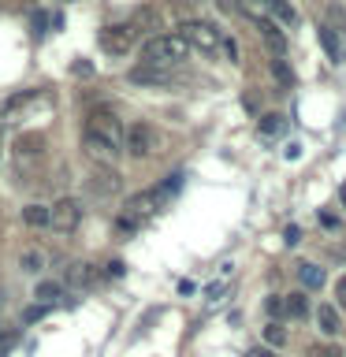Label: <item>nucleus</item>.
Listing matches in <instances>:
<instances>
[{
  "label": "nucleus",
  "instance_id": "nucleus-1",
  "mask_svg": "<svg viewBox=\"0 0 346 357\" xmlns=\"http://www.w3.org/2000/svg\"><path fill=\"white\" fill-rule=\"evenodd\" d=\"M190 45L183 41V33H156L142 45V63L145 67H160V71H172L175 63L186 60Z\"/></svg>",
  "mask_w": 346,
  "mask_h": 357
},
{
  "label": "nucleus",
  "instance_id": "nucleus-2",
  "mask_svg": "<svg viewBox=\"0 0 346 357\" xmlns=\"http://www.w3.org/2000/svg\"><path fill=\"white\" fill-rule=\"evenodd\" d=\"M86 134H93V138H100L105 145H112V149H127V130H123L119 116L112 108H93L86 119Z\"/></svg>",
  "mask_w": 346,
  "mask_h": 357
},
{
  "label": "nucleus",
  "instance_id": "nucleus-3",
  "mask_svg": "<svg viewBox=\"0 0 346 357\" xmlns=\"http://www.w3.org/2000/svg\"><path fill=\"white\" fill-rule=\"evenodd\" d=\"M179 30H183V41H186V45H194V49H201V52H216L220 45H223V33L212 26V22L186 19Z\"/></svg>",
  "mask_w": 346,
  "mask_h": 357
},
{
  "label": "nucleus",
  "instance_id": "nucleus-4",
  "mask_svg": "<svg viewBox=\"0 0 346 357\" xmlns=\"http://www.w3.org/2000/svg\"><path fill=\"white\" fill-rule=\"evenodd\" d=\"M156 145H160V138H156V130L149 127V123H130L127 127V153L134 156V160L153 156Z\"/></svg>",
  "mask_w": 346,
  "mask_h": 357
},
{
  "label": "nucleus",
  "instance_id": "nucleus-5",
  "mask_svg": "<svg viewBox=\"0 0 346 357\" xmlns=\"http://www.w3.org/2000/svg\"><path fill=\"white\" fill-rule=\"evenodd\" d=\"M138 38V30H134V22H116V26H105L100 30V49L112 52V56H123L134 45Z\"/></svg>",
  "mask_w": 346,
  "mask_h": 357
},
{
  "label": "nucleus",
  "instance_id": "nucleus-6",
  "mask_svg": "<svg viewBox=\"0 0 346 357\" xmlns=\"http://www.w3.org/2000/svg\"><path fill=\"white\" fill-rule=\"evenodd\" d=\"M78 223H82V205H78L75 197H60L52 205V231L60 234H71Z\"/></svg>",
  "mask_w": 346,
  "mask_h": 357
},
{
  "label": "nucleus",
  "instance_id": "nucleus-7",
  "mask_svg": "<svg viewBox=\"0 0 346 357\" xmlns=\"http://www.w3.org/2000/svg\"><path fill=\"white\" fill-rule=\"evenodd\" d=\"M164 201H167V197L160 194V190H145V194H134V197L127 201V216H130V220H145V216H153V212L160 208Z\"/></svg>",
  "mask_w": 346,
  "mask_h": 357
},
{
  "label": "nucleus",
  "instance_id": "nucleus-8",
  "mask_svg": "<svg viewBox=\"0 0 346 357\" xmlns=\"http://www.w3.org/2000/svg\"><path fill=\"white\" fill-rule=\"evenodd\" d=\"M45 156V138L41 134H19L15 138V160L19 164H33Z\"/></svg>",
  "mask_w": 346,
  "mask_h": 357
},
{
  "label": "nucleus",
  "instance_id": "nucleus-9",
  "mask_svg": "<svg viewBox=\"0 0 346 357\" xmlns=\"http://www.w3.org/2000/svg\"><path fill=\"white\" fill-rule=\"evenodd\" d=\"M320 45H324V52H328L335 63H346V30L320 26Z\"/></svg>",
  "mask_w": 346,
  "mask_h": 357
},
{
  "label": "nucleus",
  "instance_id": "nucleus-10",
  "mask_svg": "<svg viewBox=\"0 0 346 357\" xmlns=\"http://www.w3.org/2000/svg\"><path fill=\"white\" fill-rule=\"evenodd\" d=\"M82 149H86L89 160H97L100 167H112L119 156V149H112V145H105L100 138H93V134H82Z\"/></svg>",
  "mask_w": 346,
  "mask_h": 357
},
{
  "label": "nucleus",
  "instance_id": "nucleus-11",
  "mask_svg": "<svg viewBox=\"0 0 346 357\" xmlns=\"http://www.w3.org/2000/svg\"><path fill=\"white\" fill-rule=\"evenodd\" d=\"M89 190H93V194H116L119 190V172L116 167H97L93 178H89Z\"/></svg>",
  "mask_w": 346,
  "mask_h": 357
},
{
  "label": "nucleus",
  "instance_id": "nucleus-12",
  "mask_svg": "<svg viewBox=\"0 0 346 357\" xmlns=\"http://www.w3.org/2000/svg\"><path fill=\"white\" fill-rule=\"evenodd\" d=\"M67 283H71L75 290H86V287H93L97 283V268L93 264H86V261H78L67 268Z\"/></svg>",
  "mask_w": 346,
  "mask_h": 357
},
{
  "label": "nucleus",
  "instance_id": "nucleus-13",
  "mask_svg": "<svg viewBox=\"0 0 346 357\" xmlns=\"http://www.w3.org/2000/svg\"><path fill=\"white\" fill-rule=\"evenodd\" d=\"M130 82H149V86H164L172 82V71H160V67H134L130 71Z\"/></svg>",
  "mask_w": 346,
  "mask_h": 357
},
{
  "label": "nucleus",
  "instance_id": "nucleus-14",
  "mask_svg": "<svg viewBox=\"0 0 346 357\" xmlns=\"http://www.w3.org/2000/svg\"><path fill=\"white\" fill-rule=\"evenodd\" d=\"M317 324H320L324 335H339L343 331V320H339V312H335V305H320L317 309Z\"/></svg>",
  "mask_w": 346,
  "mask_h": 357
},
{
  "label": "nucleus",
  "instance_id": "nucleus-15",
  "mask_svg": "<svg viewBox=\"0 0 346 357\" xmlns=\"http://www.w3.org/2000/svg\"><path fill=\"white\" fill-rule=\"evenodd\" d=\"M298 283L306 290H320L324 287V268L317 264H298Z\"/></svg>",
  "mask_w": 346,
  "mask_h": 357
},
{
  "label": "nucleus",
  "instance_id": "nucleus-16",
  "mask_svg": "<svg viewBox=\"0 0 346 357\" xmlns=\"http://www.w3.org/2000/svg\"><path fill=\"white\" fill-rule=\"evenodd\" d=\"M239 8L246 11V15H250L257 26H261V22H272V11H268V0H239Z\"/></svg>",
  "mask_w": 346,
  "mask_h": 357
},
{
  "label": "nucleus",
  "instance_id": "nucleus-17",
  "mask_svg": "<svg viewBox=\"0 0 346 357\" xmlns=\"http://www.w3.org/2000/svg\"><path fill=\"white\" fill-rule=\"evenodd\" d=\"M22 220H27L30 227H52V208H45V205H27V208H22Z\"/></svg>",
  "mask_w": 346,
  "mask_h": 357
},
{
  "label": "nucleus",
  "instance_id": "nucleus-18",
  "mask_svg": "<svg viewBox=\"0 0 346 357\" xmlns=\"http://www.w3.org/2000/svg\"><path fill=\"white\" fill-rule=\"evenodd\" d=\"M33 298H38V305L49 309L63 298V290H60V283H49V279H45V283H38V290H33Z\"/></svg>",
  "mask_w": 346,
  "mask_h": 357
},
{
  "label": "nucleus",
  "instance_id": "nucleus-19",
  "mask_svg": "<svg viewBox=\"0 0 346 357\" xmlns=\"http://www.w3.org/2000/svg\"><path fill=\"white\" fill-rule=\"evenodd\" d=\"M268 11H272V19H279V26H294L298 22L294 8H290L287 0H268Z\"/></svg>",
  "mask_w": 346,
  "mask_h": 357
},
{
  "label": "nucleus",
  "instance_id": "nucleus-20",
  "mask_svg": "<svg viewBox=\"0 0 346 357\" xmlns=\"http://www.w3.org/2000/svg\"><path fill=\"white\" fill-rule=\"evenodd\" d=\"M261 38H264V45H268L272 52H283V49H287V38L279 33L276 22H261Z\"/></svg>",
  "mask_w": 346,
  "mask_h": 357
},
{
  "label": "nucleus",
  "instance_id": "nucleus-21",
  "mask_svg": "<svg viewBox=\"0 0 346 357\" xmlns=\"http://www.w3.org/2000/svg\"><path fill=\"white\" fill-rule=\"evenodd\" d=\"M19 268H22L27 275H38L41 268H45V253H41V250H27V253L19 257Z\"/></svg>",
  "mask_w": 346,
  "mask_h": 357
},
{
  "label": "nucleus",
  "instance_id": "nucleus-22",
  "mask_svg": "<svg viewBox=\"0 0 346 357\" xmlns=\"http://www.w3.org/2000/svg\"><path fill=\"white\" fill-rule=\"evenodd\" d=\"M309 312V298H306V290H298V294H287V317H306Z\"/></svg>",
  "mask_w": 346,
  "mask_h": 357
},
{
  "label": "nucleus",
  "instance_id": "nucleus-23",
  "mask_svg": "<svg viewBox=\"0 0 346 357\" xmlns=\"http://www.w3.org/2000/svg\"><path fill=\"white\" fill-rule=\"evenodd\" d=\"M283 130H287L283 116H261V134H264V138H279Z\"/></svg>",
  "mask_w": 346,
  "mask_h": 357
},
{
  "label": "nucleus",
  "instance_id": "nucleus-24",
  "mask_svg": "<svg viewBox=\"0 0 346 357\" xmlns=\"http://www.w3.org/2000/svg\"><path fill=\"white\" fill-rule=\"evenodd\" d=\"M264 342H268V346H283V342H287V331H283V328H279V324L272 320V324L264 328Z\"/></svg>",
  "mask_w": 346,
  "mask_h": 357
},
{
  "label": "nucleus",
  "instance_id": "nucleus-25",
  "mask_svg": "<svg viewBox=\"0 0 346 357\" xmlns=\"http://www.w3.org/2000/svg\"><path fill=\"white\" fill-rule=\"evenodd\" d=\"M272 75H276L283 86H290V82H294V75H290V67H287L283 60H272Z\"/></svg>",
  "mask_w": 346,
  "mask_h": 357
},
{
  "label": "nucleus",
  "instance_id": "nucleus-26",
  "mask_svg": "<svg viewBox=\"0 0 346 357\" xmlns=\"http://www.w3.org/2000/svg\"><path fill=\"white\" fill-rule=\"evenodd\" d=\"M264 309L272 312V317H283V312H287V298H268Z\"/></svg>",
  "mask_w": 346,
  "mask_h": 357
},
{
  "label": "nucleus",
  "instance_id": "nucleus-27",
  "mask_svg": "<svg viewBox=\"0 0 346 357\" xmlns=\"http://www.w3.org/2000/svg\"><path fill=\"white\" fill-rule=\"evenodd\" d=\"M298 238H301V231L294 227V223H290V227L283 231V242H287V245H298Z\"/></svg>",
  "mask_w": 346,
  "mask_h": 357
},
{
  "label": "nucleus",
  "instance_id": "nucleus-28",
  "mask_svg": "<svg viewBox=\"0 0 346 357\" xmlns=\"http://www.w3.org/2000/svg\"><path fill=\"white\" fill-rule=\"evenodd\" d=\"M335 301H339V305L346 309V275L339 279V283H335Z\"/></svg>",
  "mask_w": 346,
  "mask_h": 357
},
{
  "label": "nucleus",
  "instance_id": "nucleus-29",
  "mask_svg": "<svg viewBox=\"0 0 346 357\" xmlns=\"http://www.w3.org/2000/svg\"><path fill=\"white\" fill-rule=\"evenodd\" d=\"M320 223H324V227H328V231H339V220H335L331 212H320Z\"/></svg>",
  "mask_w": 346,
  "mask_h": 357
},
{
  "label": "nucleus",
  "instance_id": "nucleus-30",
  "mask_svg": "<svg viewBox=\"0 0 346 357\" xmlns=\"http://www.w3.org/2000/svg\"><path fill=\"white\" fill-rule=\"evenodd\" d=\"M123 272H127V264H123V261H112V264H108V275H112V279H119Z\"/></svg>",
  "mask_w": 346,
  "mask_h": 357
},
{
  "label": "nucleus",
  "instance_id": "nucleus-31",
  "mask_svg": "<svg viewBox=\"0 0 346 357\" xmlns=\"http://www.w3.org/2000/svg\"><path fill=\"white\" fill-rule=\"evenodd\" d=\"M246 357H276V354L264 350V346H253V350H246Z\"/></svg>",
  "mask_w": 346,
  "mask_h": 357
},
{
  "label": "nucleus",
  "instance_id": "nucleus-32",
  "mask_svg": "<svg viewBox=\"0 0 346 357\" xmlns=\"http://www.w3.org/2000/svg\"><path fill=\"white\" fill-rule=\"evenodd\" d=\"M45 317V305H30L27 309V320H41Z\"/></svg>",
  "mask_w": 346,
  "mask_h": 357
},
{
  "label": "nucleus",
  "instance_id": "nucleus-33",
  "mask_svg": "<svg viewBox=\"0 0 346 357\" xmlns=\"http://www.w3.org/2000/svg\"><path fill=\"white\" fill-rule=\"evenodd\" d=\"M45 22H49V19H45L41 11H38V15H33V33H45Z\"/></svg>",
  "mask_w": 346,
  "mask_h": 357
},
{
  "label": "nucleus",
  "instance_id": "nucleus-34",
  "mask_svg": "<svg viewBox=\"0 0 346 357\" xmlns=\"http://www.w3.org/2000/svg\"><path fill=\"white\" fill-rule=\"evenodd\" d=\"M8 346H11V335L4 331V324H0V350H8Z\"/></svg>",
  "mask_w": 346,
  "mask_h": 357
},
{
  "label": "nucleus",
  "instance_id": "nucleus-35",
  "mask_svg": "<svg viewBox=\"0 0 346 357\" xmlns=\"http://www.w3.org/2000/svg\"><path fill=\"white\" fill-rule=\"evenodd\" d=\"M343 201H346V186H343Z\"/></svg>",
  "mask_w": 346,
  "mask_h": 357
}]
</instances>
